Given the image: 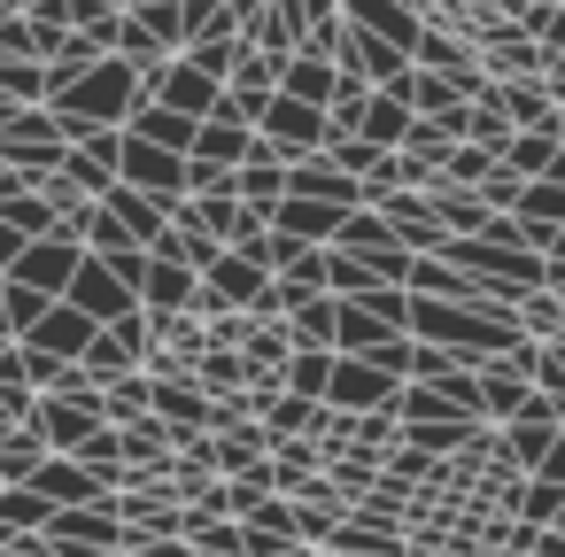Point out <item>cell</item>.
Instances as JSON below:
<instances>
[{"mask_svg":"<svg viewBox=\"0 0 565 557\" xmlns=\"http://www.w3.org/2000/svg\"><path fill=\"white\" fill-rule=\"evenodd\" d=\"M140 125H148V140H163V148H186V140H194V125H186L179 109H148Z\"/></svg>","mask_w":565,"mask_h":557,"instance_id":"1","label":"cell"},{"mask_svg":"<svg viewBox=\"0 0 565 557\" xmlns=\"http://www.w3.org/2000/svg\"><path fill=\"white\" fill-rule=\"evenodd\" d=\"M271 125H279V140H310V132H318V117L295 109V101H271Z\"/></svg>","mask_w":565,"mask_h":557,"instance_id":"2","label":"cell"},{"mask_svg":"<svg viewBox=\"0 0 565 557\" xmlns=\"http://www.w3.org/2000/svg\"><path fill=\"white\" fill-rule=\"evenodd\" d=\"M9 9H24V0H0V17H9Z\"/></svg>","mask_w":565,"mask_h":557,"instance_id":"3","label":"cell"}]
</instances>
